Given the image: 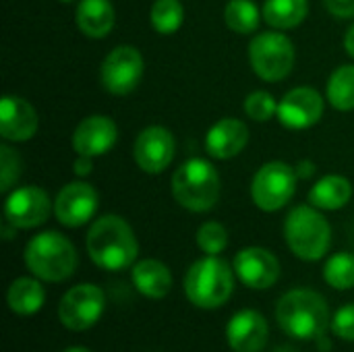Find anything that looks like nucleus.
<instances>
[{"instance_id": "obj_1", "label": "nucleus", "mask_w": 354, "mask_h": 352, "mask_svg": "<svg viewBox=\"0 0 354 352\" xmlns=\"http://www.w3.org/2000/svg\"><path fill=\"white\" fill-rule=\"evenodd\" d=\"M87 255L106 272H122L137 263L139 243L131 224L114 214L100 216L87 230Z\"/></svg>"}, {"instance_id": "obj_2", "label": "nucleus", "mask_w": 354, "mask_h": 352, "mask_svg": "<svg viewBox=\"0 0 354 352\" xmlns=\"http://www.w3.org/2000/svg\"><path fill=\"white\" fill-rule=\"evenodd\" d=\"M276 322L280 330L301 342H313L326 336L332 324L326 299L313 288H292L276 303Z\"/></svg>"}, {"instance_id": "obj_3", "label": "nucleus", "mask_w": 354, "mask_h": 352, "mask_svg": "<svg viewBox=\"0 0 354 352\" xmlns=\"http://www.w3.org/2000/svg\"><path fill=\"white\" fill-rule=\"evenodd\" d=\"M23 259L31 276L52 284L68 280L79 263L75 245L58 230H44L31 237L25 245Z\"/></svg>"}, {"instance_id": "obj_4", "label": "nucleus", "mask_w": 354, "mask_h": 352, "mask_svg": "<svg viewBox=\"0 0 354 352\" xmlns=\"http://www.w3.org/2000/svg\"><path fill=\"white\" fill-rule=\"evenodd\" d=\"M234 270L218 255H205L187 270L185 295L197 309H220L234 293Z\"/></svg>"}, {"instance_id": "obj_5", "label": "nucleus", "mask_w": 354, "mask_h": 352, "mask_svg": "<svg viewBox=\"0 0 354 352\" xmlns=\"http://www.w3.org/2000/svg\"><path fill=\"white\" fill-rule=\"evenodd\" d=\"M284 241L295 257L303 261H319L332 245V226L322 210L297 205L284 220Z\"/></svg>"}, {"instance_id": "obj_6", "label": "nucleus", "mask_w": 354, "mask_h": 352, "mask_svg": "<svg viewBox=\"0 0 354 352\" xmlns=\"http://www.w3.org/2000/svg\"><path fill=\"white\" fill-rule=\"evenodd\" d=\"M172 195L189 212H209L220 199V174L212 162L191 158L172 174Z\"/></svg>"}, {"instance_id": "obj_7", "label": "nucleus", "mask_w": 354, "mask_h": 352, "mask_svg": "<svg viewBox=\"0 0 354 352\" xmlns=\"http://www.w3.org/2000/svg\"><path fill=\"white\" fill-rule=\"evenodd\" d=\"M247 52L253 73L268 83L286 79L297 60L295 44L282 31H261L253 35Z\"/></svg>"}, {"instance_id": "obj_8", "label": "nucleus", "mask_w": 354, "mask_h": 352, "mask_svg": "<svg viewBox=\"0 0 354 352\" xmlns=\"http://www.w3.org/2000/svg\"><path fill=\"white\" fill-rule=\"evenodd\" d=\"M299 174L295 166L274 160L263 164L251 183V199L261 212H278L282 210L297 193Z\"/></svg>"}, {"instance_id": "obj_9", "label": "nucleus", "mask_w": 354, "mask_h": 352, "mask_svg": "<svg viewBox=\"0 0 354 352\" xmlns=\"http://www.w3.org/2000/svg\"><path fill=\"white\" fill-rule=\"evenodd\" d=\"M106 297L104 290L91 282L68 288L58 303V319L71 332L91 330L104 315Z\"/></svg>"}, {"instance_id": "obj_10", "label": "nucleus", "mask_w": 354, "mask_h": 352, "mask_svg": "<svg viewBox=\"0 0 354 352\" xmlns=\"http://www.w3.org/2000/svg\"><path fill=\"white\" fill-rule=\"evenodd\" d=\"M143 56L135 46H116L108 52L100 68V81L112 95H127L137 89L143 77Z\"/></svg>"}, {"instance_id": "obj_11", "label": "nucleus", "mask_w": 354, "mask_h": 352, "mask_svg": "<svg viewBox=\"0 0 354 352\" xmlns=\"http://www.w3.org/2000/svg\"><path fill=\"white\" fill-rule=\"evenodd\" d=\"M50 212H54V203L48 193L35 185L15 189L4 201V220L10 222L17 230H31L41 226Z\"/></svg>"}, {"instance_id": "obj_12", "label": "nucleus", "mask_w": 354, "mask_h": 352, "mask_svg": "<svg viewBox=\"0 0 354 352\" xmlns=\"http://www.w3.org/2000/svg\"><path fill=\"white\" fill-rule=\"evenodd\" d=\"M174 151H176V141L172 133L160 124L145 127L137 135L133 145V158L137 166L147 174L164 172L172 164Z\"/></svg>"}, {"instance_id": "obj_13", "label": "nucleus", "mask_w": 354, "mask_h": 352, "mask_svg": "<svg viewBox=\"0 0 354 352\" xmlns=\"http://www.w3.org/2000/svg\"><path fill=\"white\" fill-rule=\"evenodd\" d=\"M100 205L97 191L81 180L64 185L54 199V216L66 228H79L87 224Z\"/></svg>"}, {"instance_id": "obj_14", "label": "nucleus", "mask_w": 354, "mask_h": 352, "mask_svg": "<svg viewBox=\"0 0 354 352\" xmlns=\"http://www.w3.org/2000/svg\"><path fill=\"white\" fill-rule=\"evenodd\" d=\"M232 270L236 278L251 290L272 288L280 280L278 257L263 247H247L234 255Z\"/></svg>"}, {"instance_id": "obj_15", "label": "nucleus", "mask_w": 354, "mask_h": 352, "mask_svg": "<svg viewBox=\"0 0 354 352\" xmlns=\"http://www.w3.org/2000/svg\"><path fill=\"white\" fill-rule=\"evenodd\" d=\"M278 120L286 129L303 131L317 124L324 116V98L313 87H295L278 102Z\"/></svg>"}, {"instance_id": "obj_16", "label": "nucleus", "mask_w": 354, "mask_h": 352, "mask_svg": "<svg viewBox=\"0 0 354 352\" xmlns=\"http://www.w3.org/2000/svg\"><path fill=\"white\" fill-rule=\"evenodd\" d=\"M270 338L266 317L255 309H243L228 319L226 342L232 352H261Z\"/></svg>"}, {"instance_id": "obj_17", "label": "nucleus", "mask_w": 354, "mask_h": 352, "mask_svg": "<svg viewBox=\"0 0 354 352\" xmlns=\"http://www.w3.org/2000/svg\"><path fill=\"white\" fill-rule=\"evenodd\" d=\"M118 141V127L110 116L91 114L83 118L73 133V149L79 156H104Z\"/></svg>"}, {"instance_id": "obj_18", "label": "nucleus", "mask_w": 354, "mask_h": 352, "mask_svg": "<svg viewBox=\"0 0 354 352\" xmlns=\"http://www.w3.org/2000/svg\"><path fill=\"white\" fill-rule=\"evenodd\" d=\"M37 133V112L35 108L19 98L4 95L0 102V135L4 141L23 143Z\"/></svg>"}, {"instance_id": "obj_19", "label": "nucleus", "mask_w": 354, "mask_h": 352, "mask_svg": "<svg viewBox=\"0 0 354 352\" xmlns=\"http://www.w3.org/2000/svg\"><path fill=\"white\" fill-rule=\"evenodd\" d=\"M249 143V127L239 118H222L205 135V149L216 160L239 156Z\"/></svg>"}, {"instance_id": "obj_20", "label": "nucleus", "mask_w": 354, "mask_h": 352, "mask_svg": "<svg viewBox=\"0 0 354 352\" xmlns=\"http://www.w3.org/2000/svg\"><path fill=\"white\" fill-rule=\"evenodd\" d=\"M133 286L139 295L151 301H160L168 297L172 290V272L160 259H141L133 266L131 272Z\"/></svg>"}, {"instance_id": "obj_21", "label": "nucleus", "mask_w": 354, "mask_h": 352, "mask_svg": "<svg viewBox=\"0 0 354 352\" xmlns=\"http://www.w3.org/2000/svg\"><path fill=\"white\" fill-rule=\"evenodd\" d=\"M75 21L83 35L91 39H102L114 29L116 12L110 0H79Z\"/></svg>"}, {"instance_id": "obj_22", "label": "nucleus", "mask_w": 354, "mask_h": 352, "mask_svg": "<svg viewBox=\"0 0 354 352\" xmlns=\"http://www.w3.org/2000/svg\"><path fill=\"white\" fill-rule=\"evenodd\" d=\"M6 303L8 309L21 317L39 313L46 303V290L41 286V280L35 276H21L12 280L6 293Z\"/></svg>"}, {"instance_id": "obj_23", "label": "nucleus", "mask_w": 354, "mask_h": 352, "mask_svg": "<svg viewBox=\"0 0 354 352\" xmlns=\"http://www.w3.org/2000/svg\"><path fill=\"white\" fill-rule=\"evenodd\" d=\"M353 197V185L346 176L328 174L319 178L309 191V203L324 212L342 210Z\"/></svg>"}, {"instance_id": "obj_24", "label": "nucleus", "mask_w": 354, "mask_h": 352, "mask_svg": "<svg viewBox=\"0 0 354 352\" xmlns=\"http://www.w3.org/2000/svg\"><path fill=\"white\" fill-rule=\"evenodd\" d=\"M263 19L278 31L299 27L309 15V0H266Z\"/></svg>"}, {"instance_id": "obj_25", "label": "nucleus", "mask_w": 354, "mask_h": 352, "mask_svg": "<svg viewBox=\"0 0 354 352\" xmlns=\"http://www.w3.org/2000/svg\"><path fill=\"white\" fill-rule=\"evenodd\" d=\"M326 98L340 112L354 110V64H342L330 75Z\"/></svg>"}, {"instance_id": "obj_26", "label": "nucleus", "mask_w": 354, "mask_h": 352, "mask_svg": "<svg viewBox=\"0 0 354 352\" xmlns=\"http://www.w3.org/2000/svg\"><path fill=\"white\" fill-rule=\"evenodd\" d=\"M261 15L263 12H259L257 4L253 0H228V4L224 8L226 27L239 35L255 33L261 23Z\"/></svg>"}, {"instance_id": "obj_27", "label": "nucleus", "mask_w": 354, "mask_h": 352, "mask_svg": "<svg viewBox=\"0 0 354 352\" xmlns=\"http://www.w3.org/2000/svg\"><path fill=\"white\" fill-rule=\"evenodd\" d=\"M149 21L158 33L170 35L180 29L185 21V8L180 0H156L149 10Z\"/></svg>"}, {"instance_id": "obj_28", "label": "nucleus", "mask_w": 354, "mask_h": 352, "mask_svg": "<svg viewBox=\"0 0 354 352\" xmlns=\"http://www.w3.org/2000/svg\"><path fill=\"white\" fill-rule=\"evenodd\" d=\"M324 280L334 290L354 288V253H334L324 266Z\"/></svg>"}, {"instance_id": "obj_29", "label": "nucleus", "mask_w": 354, "mask_h": 352, "mask_svg": "<svg viewBox=\"0 0 354 352\" xmlns=\"http://www.w3.org/2000/svg\"><path fill=\"white\" fill-rule=\"evenodd\" d=\"M195 241L205 255H220L228 247V230L220 222H205L199 226Z\"/></svg>"}, {"instance_id": "obj_30", "label": "nucleus", "mask_w": 354, "mask_h": 352, "mask_svg": "<svg viewBox=\"0 0 354 352\" xmlns=\"http://www.w3.org/2000/svg\"><path fill=\"white\" fill-rule=\"evenodd\" d=\"M245 114L255 122H268L278 114V102L270 91L257 89L245 98Z\"/></svg>"}, {"instance_id": "obj_31", "label": "nucleus", "mask_w": 354, "mask_h": 352, "mask_svg": "<svg viewBox=\"0 0 354 352\" xmlns=\"http://www.w3.org/2000/svg\"><path fill=\"white\" fill-rule=\"evenodd\" d=\"M21 156L8 145H0V193H8L15 187L21 176Z\"/></svg>"}, {"instance_id": "obj_32", "label": "nucleus", "mask_w": 354, "mask_h": 352, "mask_svg": "<svg viewBox=\"0 0 354 352\" xmlns=\"http://www.w3.org/2000/svg\"><path fill=\"white\" fill-rule=\"evenodd\" d=\"M330 330L334 332L336 338H340L344 342H354V303L342 305L332 315Z\"/></svg>"}, {"instance_id": "obj_33", "label": "nucleus", "mask_w": 354, "mask_h": 352, "mask_svg": "<svg viewBox=\"0 0 354 352\" xmlns=\"http://www.w3.org/2000/svg\"><path fill=\"white\" fill-rule=\"evenodd\" d=\"M326 8L338 19L354 17V0H324Z\"/></svg>"}, {"instance_id": "obj_34", "label": "nucleus", "mask_w": 354, "mask_h": 352, "mask_svg": "<svg viewBox=\"0 0 354 352\" xmlns=\"http://www.w3.org/2000/svg\"><path fill=\"white\" fill-rule=\"evenodd\" d=\"M91 168H93V158H91V156H79V154H77V160H75V164H73L75 174H77V176H87V174L91 172Z\"/></svg>"}, {"instance_id": "obj_35", "label": "nucleus", "mask_w": 354, "mask_h": 352, "mask_svg": "<svg viewBox=\"0 0 354 352\" xmlns=\"http://www.w3.org/2000/svg\"><path fill=\"white\" fill-rule=\"evenodd\" d=\"M295 170H297L299 178L309 180V178L317 172V166H315V162H311V160H301V162L295 166Z\"/></svg>"}, {"instance_id": "obj_36", "label": "nucleus", "mask_w": 354, "mask_h": 352, "mask_svg": "<svg viewBox=\"0 0 354 352\" xmlns=\"http://www.w3.org/2000/svg\"><path fill=\"white\" fill-rule=\"evenodd\" d=\"M344 50H346L348 56L354 58V23L348 27V31L344 33Z\"/></svg>"}, {"instance_id": "obj_37", "label": "nucleus", "mask_w": 354, "mask_h": 352, "mask_svg": "<svg viewBox=\"0 0 354 352\" xmlns=\"http://www.w3.org/2000/svg\"><path fill=\"white\" fill-rule=\"evenodd\" d=\"M62 352H91L89 349H85V346H71V349H66V351Z\"/></svg>"}, {"instance_id": "obj_38", "label": "nucleus", "mask_w": 354, "mask_h": 352, "mask_svg": "<svg viewBox=\"0 0 354 352\" xmlns=\"http://www.w3.org/2000/svg\"><path fill=\"white\" fill-rule=\"evenodd\" d=\"M272 352H299V351H295L292 346H278L276 351H272Z\"/></svg>"}, {"instance_id": "obj_39", "label": "nucleus", "mask_w": 354, "mask_h": 352, "mask_svg": "<svg viewBox=\"0 0 354 352\" xmlns=\"http://www.w3.org/2000/svg\"><path fill=\"white\" fill-rule=\"evenodd\" d=\"M60 2H64V4H71V2H79V0H60Z\"/></svg>"}]
</instances>
